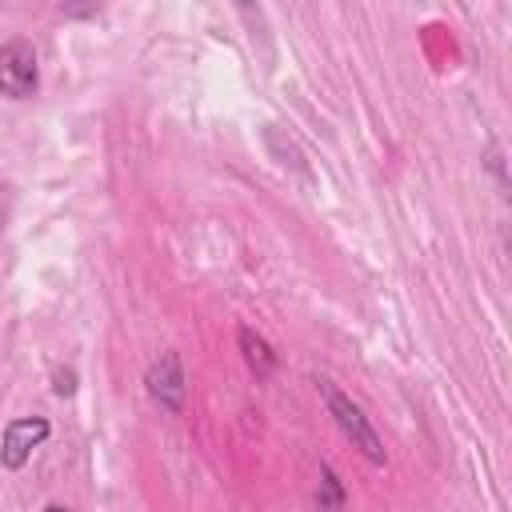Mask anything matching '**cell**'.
Returning a JSON list of instances; mask_svg holds the SVG:
<instances>
[{
    "label": "cell",
    "instance_id": "52a82bcc",
    "mask_svg": "<svg viewBox=\"0 0 512 512\" xmlns=\"http://www.w3.org/2000/svg\"><path fill=\"white\" fill-rule=\"evenodd\" d=\"M52 392H56V396H72V392H76V372H72V368H60V372L52 376Z\"/></svg>",
    "mask_w": 512,
    "mask_h": 512
},
{
    "label": "cell",
    "instance_id": "6da1fadb",
    "mask_svg": "<svg viewBox=\"0 0 512 512\" xmlns=\"http://www.w3.org/2000/svg\"><path fill=\"white\" fill-rule=\"evenodd\" d=\"M316 388H320V396H324V404H328V416L336 420V428L352 440V448H360L364 452V460L368 464H384L388 460V452H384V440H380V432L372 428V420L364 416V408L352 400V396H344L332 380H316Z\"/></svg>",
    "mask_w": 512,
    "mask_h": 512
},
{
    "label": "cell",
    "instance_id": "5b68a950",
    "mask_svg": "<svg viewBox=\"0 0 512 512\" xmlns=\"http://www.w3.org/2000/svg\"><path fill=\"white\" fill-rule=\"evenodd\" d=\"M240 352H244L248 368H252L260 380H264V376H272V368H276V352H272V344H268L260 332L240 328Z\"/></svg>",
    "mask_w": 512,
    "mask_h": 512
},
{
    "label": "cell",
    "instance_id": "7a4b0ae2",
    "mask_svg": "<svg viewBox=\"0 0 512 512\" xmlns=\"http://www.w3.org/2000/svg\"><path fill=\"white\" fill-rule=\"evenodd\" d=\"M40 84V64H36V48L24 36H12L0 48V96L8 100H28L36 96Z\"/></svg>",
    "mask_w": 512,
    "mask_h": 512
},
{
    "label": "cell",
    "instance_id": "ba28073f",
    "mask_svg": "<svg viewBox=\"0 0 512 512\" xmlns=\"http://www.w3.org/2000/svg\"><path fill=\"white\" fill-rule=\"evenodd\" d=\"M236 8H244V12H252V8H256V0H236Z\"/></svg>",
    "mask_w": 512,
    "mask_h": 512
},
{
    "label": "cell",
    "instance_id": "8992f818",
    "mask_svg": "<svg viewBox=\"0 0 512 512\" xmlns=\"http://www.w3.org/2000/svg\"><path fill=\"white\" fill-rule=\"evenodd\" d=\"M320 480H324V492H316V500H320V508H336V504H344V492H340V480H336V472L324 464L320 468Z\"/></svg>",
    "mask_w": 512,
    "mask_h": 512
},
{
    "label": "cell",
    "instance_id": "3957f363",
    "mask_svg": "<svg viewBox=\"0 0 512 512\" xmlns=\"http://www.w3.org/2000/svg\"><path fill=\"white\" fill-rule=\"evenodd\" d=\"M144 388L148 396L164 408V412H184V396H188V380H184V364H180V352H160L148 372H144Z\"/></svg>",
    "mask_w": 512,
    "mask_h": 512
},
{
    "label": "cell",
    "instance_id": "277c9868",
    "mask_svg": "<svg viewBox=\"0 0 512 512\" xmlns=\"http://www.w3.org/2000/svg\"><path fill=\"white\" fill-rule=\"evenodd\" d=\"M48 436H52V424L44 416H16V420H8L4 424V440H0V464L20 472Z\"/></svg>",
    "mask_w": 512,
    "mask_h": 512
}]
</instances>
